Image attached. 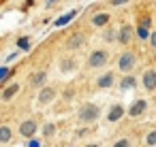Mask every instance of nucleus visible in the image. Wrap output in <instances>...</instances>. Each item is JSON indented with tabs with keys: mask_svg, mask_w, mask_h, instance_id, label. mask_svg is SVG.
<instances>
[{
	"mask_svg": "<svg viewBox=\"0 0 156 147\" xmlns=\"http://www.w3.org/2000/svg\"><path fill=\"white\" fill-rule=\"evenodd\" d=\"M79 119L81 121H94L98 119V107L96 104H83L79 111Z\"/></svg>",
	"mask_w": 156,
	"mask_h": 147,
	"instance_id": "1",
	"label": "nucleus"
},
{
	"mask_svg": "<svg viewBox=\"0 0 156 147\" xmlns=\"http://www.w3.org/2000/svg\"><path fill=\"white\" fill-rule=\"evenodd\" d=\"M107 62V51H103V49H98V51H92V56H90V66H103Z\"/></svg>",
	"mask_w": 156,
	"mask_h": 147,
	"instance_id": "2",
	"label": "nucleus"
},
{
	"mask_svg": "<svg viewBox=\"0 0 156 147\" xmlns=\"http://www.w3.org/2000/svg\"><path fill=\"white\" fill-rule=\"evenodd\" d=\"M133 66H135V56L133 53H122V58H120V70L128 73V70H133Z\"/></svg>",
	"mask_w": 156,
	"mask_h": 147,
	"instance_id": "3",
	"label": "nucleus"
},
{
	"mask_svg": "<svg viewBox=\"0 0 156 147\" xmlns=\"http://www.w3.org/2000/svg\"><path fill=\"white\" fill-rule=\"evenodd\" d=\"M143 85H145V90H156V73L154 70H145Z\"/></svg>",
	"mask_w": 156,
	"mask_h": 147,
	"instance_id": "4",
	"label": "nucleus"
},
{
	"mask_svg": "<svg viewBox=\"0 0 156 147\" xmlns=\"http://www.w3.org/2000/svg\"><path fill=\"white\" fill-rule=\"evenodd\" d=\"M20 132H22L24 136H32V134L37 132V124H34L32 119H28V121H24V124L20 126Z\"/></svg>",
	"mask_w": 156,
	"mask_h": 147,
	"instance_id": "5",
	"label": "nucleus"
},
{
	"mask_svg": "<svg viewBox=\"0 0 156 147\" xmlns=\"http://www.w3.org/2000/svg\"><path fill=\"white\" fill-rule=\"evenodd\" d=\"M145 109H147V102H145V100H137V102L130 107V111H128V113H130V117H137V115H141Z\"/></svg>",
	"mask_w": 156,
	"mask_h": 147,
	"instance_id": "6",
	"label": "nucleus"
},
{
	"mask_svg": "<svg viewBox=\"0 0 156 147\" xmlns=\"http://www.w3.org/2000/svg\"><path fill=\"white\" fill-rule=\"evenodd\" d=\"M130 39H133V28L130 26H124L120 30V43H128Z\"/></svg>",
	"mask_w": 156,
	"mask_h": 147,
	"instance_id": "7",
	"label": "nucleus"
},
{
	"mask_svg": "<svg viewBox=\"0 0 156 147\" xmlns=\"http://www.w3.org/2000/svg\"><path fill=\"white\" fill-rule=\"evenodd\" d=\"M54 96H56V92H54L51 87H45V90L41 92V96H39V102H43V104H45V102H49Z\"/></svg>",
	"mask_w": 156,
	"mask_h": 147,
	"instance_id": "8",
	"label": "nucleus"
},
{
	"mask_svg": "<svg viewBox=\"0 0 156 147\" xmlns=\"http://www.w3.org/2000/svg\"><path fill=\"white\" fill-rule=\"evenodd\" d=\"M81 43H83V36H81V34H73V36L69 39L66 47H69V49H75V47H79Z\"/></svg>",
	"mask_w": 156,
	"mask_h": 147,
	"instance_id": "9",
	"label": "nucleus"
},
{
	"mask_svg": "<svg viewBox=\"0 0 156 147\" xmlns=\"http://www.w3.org/2000/svg\"><path fill=\"white\" fill-rule=\"evenodd\" d=\"M17 90H20V85L17 83H13V85H9L5 92H2V100H9V98H13L15 94H17Z\"/></svg>",
	"mask_w": 156,
	"mask_h": 147,
	"instance_id": "10",
	"label": "nucleus"
},
{
	"mask_svg": "<svg viewBox=\"0 0 156 147\" xmlns=\"http://www.w3.org/2000/svg\"><path fill=\"white\" fill-rule=\"evenodd\" d=\"M122 113H124V109H122L120 104H115V107L109 111V121H118V119L122 117Z\"/></svg>",
	"mask_w": 156,
	"mask_h": 147,
	"instance_id": "11",
	"label": "nucleus"
},
{
	"mask_svg": "<svg viewBox=\"0 0 156 147\" xmlns=\"http://www.w3.org/2000/svg\"><path fill=\"white\" fill-rule=\"evenodd\" d=\"M60 68H62L64 73H71V70L75 68V60H73V58H66V60H62V62H60Z\"/></svg>",
	"mask_w": 156,
	"mask_h": 147,
	"instance_id": "12",
	"label": "nucleus"
},
{
	"mask_svg": "<svg viewBox=\"0 0 156 147\" xmlns=\"http://www.w3.org/2000/svg\"><path fill=\"white\" fill-rule=\"evenodd\" d=\"M43 81H45V73H37V75L30 77V85H32V87H39Z\"/></svg>",
	"mask_w": 156,
	"mask_h": 147,
	"instance_id": "13",
	"label": "nucleus"
},
{
	"mask_svg": "<svg viewBox=\"0 0 156 147\" xmlns=\"http://www.w3.org/2000/svg\"><path fill=\"white\" fill-rule=\"evenodd\" d=\"M92 22H94V26H105V24L109 22V15H107V13H98V15H94Z\"/></svg>",
	"mask_w": 156,
	"mask_h": 147,
	"instance_id": "14",
	"label": "nucleus"
},
{
	"mask_svg": "<svg viewBox=\"0 0 156 147\" xmlns=\"http://www.w3.org/2000/svg\"><path fill=\"white\" fill-rule=\"evenodd\" d=\"M111 83H113V75H111V73H107L105 77L98 79V87H109Z\"/></svg>",
	"mask_w": 156,
	"mask_h": 147,
	"instance_id": "15",
	"label": "nucleus"
},
{
	"mask_svg": "<svg viewBox=\"0 0 156 147\" xmlns=\"http://www.w3.org/2000/svg\"><path fill=\"white\" fill-rule=\"evenodd\" d=\"M120 85H122V90H130V87H135V85H137V81H135V77H124Z\"/></svg>",
	"mask_w": 156,
	"mask_h": 147,
	"instance_id": "16",
	"label": "nucleus"
},
{
	"mask_svg": "<svg viewBox=\"0 0 156 147\" xmlns=\"http://www.w3.org/2000/svg\"><path fill=\"white\" fill-rule=\"evenodd\" d=\"M9 141H11V130L7 126H2L0 128V143H9Z\"/></svg>",
	"mask_w": 156,
	"mask_h": 147,
	"instance_id": "17",
	"label": "nucleus"
},
{
	"mask_svg": "<svg viewBox=\"0 0 156 147\" xmlns=\"http://www.w3.org/2000/svg\"><path fill=\"white\" fill-rule=\"evenodd\" d=\"M73 15H75V11H71V13H66L64 17H60V19H56V26H64V24H69V22L73 19Z\"/></svg>",
	"mask_w": 156,
	"mask_h": 147,
	"instance_id": "18",
	"label": "nucleus"
},
{
	"mask_svg": "<svg viewBox=\"0 0 156 147\" xmlns=\"http://www.w3.org/2000/svg\"><path fill=\"white\" fill-rule=\"evenodd\" d=\"M145 143H147V145H156V130H152V132L147 134V138H145Z\"/></svg>",
	"mask_w": 156,
	"mask_h": 147,
	"instance_id": "19",
	"label": "nucleus"
},
{
	"mask_svg": "<svg viewBox=\"0 0 156 147\" xmlns=\"http://www.w3.org/2000/svg\"><path fill=\"white\" fill-rule=\"evenodd\" d=\"M137 34H139V39H150V36H147V28H145V26H139Z\"/></svg>",
	"mask_w": 156,
	"mask_h": 147,
	"instance_id": "20",
	"label": "nucleus"
},
{
	"mask_svg": "<svg viewBox=\"0 0 156 147\" xmlns=\"http://www.w3.org/2000/svg\"><path fill=\"white\" fill-rule=\"evenodd\" d=\"M43 134H45V136H51V134H54V126H51V124H47V126L43 128Z\"/></svg>",
	"mask_w": 156,
	"mask_h": 147,
	"instance_id": "21",
	"label": "nucleus"
},
{
	"mask_svg": "<svg viewBox=\"0 0 156 147\" xmlns=\"http://www.w3.org/2000/svg\"><path fill=\"white\" fill-rule=\"evenodd\" d=\"M9 75V68H0V79H5Z\"/></svg>",
	"mask_w": 156,
	"mask_h": 147,
	"instance_id": "22",
	"label": "nucleus"
},
{
	"mask_svg": "<svg viewBox=\"0 0 156 147\" xmlns=\"http://www.w3.org/2000/svg\"><path fill=\"white\" fill-rule=\"evenodd\" d=\"M150 43H152V47H156V32L150 36Z\"/></svg>",
	"mask_w": 156,
	"mask_h": 147,
	"instance_id": "23",
	"label": "nucleus"
},
{
	"mask_svg": "<svg viewBox=\"0 0 156 147\" xmlns=\"http://www.w3.org/2000/svg\"><path fill=\"white\" fill-rule=\"evenodd\" d=\"M124 2H128V0H111V5H124Z\"/></svg>",
	"mask_w": 156,
	"mask_h": 147,
	"instance_id": "24",
	"label": "nucleus"
},
{
	"mask_svg": "<svg viewBox=\"0 0 156 147\" xmlns=\"http://www.w3.org/2000/svg\"><path fill=\"white\" fill-rule=\"evenodd\" d=\"M105 41H113V32H107L105 34Z\"/></svg>",
	"mask_w": 156,
	"mask_h": 147,
	"instance_id": "25",
	"label": "nucleus"
},
{
	"mask_svg": "<svg viewBox=\"0 0 156 147\" xmlns=\"http://www.w3.org/2000/svg\"><path fill=\"white\" fill-rule=\"evenodd\" d=\"M115 145H118V147H126V145H128V141H118Z\"/></svg>",
	"mask_w": 156,
	"mask_h": 147,
	"instance_id": "26",
	"label": "nucleus"
}]
</instances>
